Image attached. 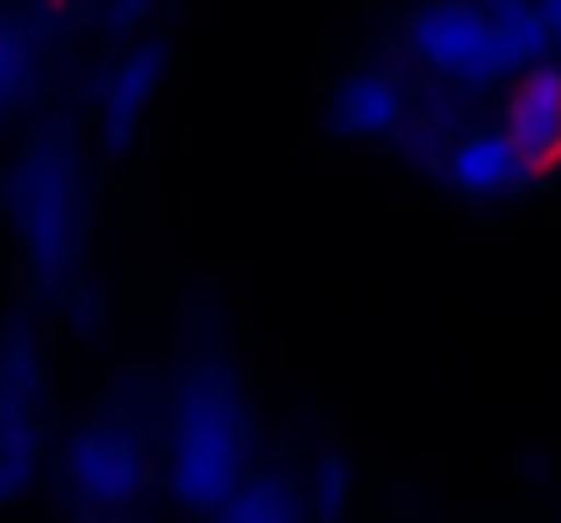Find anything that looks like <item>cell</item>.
<instances>
[{
    "instance_id": "obj_4",
    "label": "cell",
    "mask_w": 561,
    "mask_h": 523,
    "mask_svg": "<svg viewBox=\"0 0 561 523\" xmlns=\"http://www.w3.org/2000/svg\"><path fill=\"white\" fill-rule=\"evenodd\" d=\"M67 479L94 512H127L149 490V446L138 441V430L100 419L72 435Z\"/></svg>"
},
{
    "instance_id": "obj_11",
    "label": "cell",
    "mask_w": 561,
    "mask_h": 523,
    "mask_svg": "<svg viewBox=\"0 0 561 523\" xmlns=\"http://www.w3.org/2000/svg\"><path fill=\"white\" fill-rule=\"evenodd\" d=\"M545 29H550V50H561V0H539Z\"/></svg>"
},
{
    "instance_id": "obj_5",
    "label": "cell",
    "mask_w": 561,
    "mask_h": 523,
    "mask_svg": "<svg viewBox=\"0 0 561 523\" xmlns=\"http://www.w3.org/2000/svg\"><path fill=\"white\" fill-rule=\"evenodd\" d=\"M413 116H419V89L402 67H386V61L353 67L331 100L336 133H347L358 144H402Z\"/></svg>"
},
{
    "instance_id": "obj_2",
    "label": "cell",
    "mask_w": 561,
    "mask_h": 523,
    "mask_svg": "<svg viewBox=\"0 0 561 523\" xmlns=\"http://www.w3.org/2000/svg\"><path fill=\"white\" fill-rule=\"evenodd\" d=\"M402 50L440 89L484 94L550 56V29L539 0H424L402 23Z\"/></svg>"
},
{
    "instance_id": "obj_8",
    "label": "cell",
    "mask_w": 561,
    "mask_h": 523,
    "mask_svg": "<svg viewBox=\"0 0 561 523\" xmlns=\"http://www.w3.org/2000/svg\"><path fill=\"white\" fill-rule=\"evenodd\" d=\"M34 215H39V226H34L39 253L72 259V248H78V160L67 149L34 155V166H28V220Z\"/></svg>"
},
{
    "instance_id": "obj_7",
    "label": "cell",
    "mask_w": 561,
    "mask_h": 523,
    "mask_svg": "<svg viewBox=\"0 0 561 523\" xmlns=\"http://www.w3.org/2000/svg\"><path fill=\"white\" fill-rule=\"evenodd\" d=\"M160 83H165V45L160 39H138L133 50L116 56V67L105 72V89H100V127L111 144H127L144 127Z\"/></svg>"
},
{
    "instance_id": "obj_3",
    "label": "cell",
    "mask_w": 561,
    "mask_h": 523,
    "mask_svg": "<svg viewBox=\"0 0 561 523\" xmlns=\"http://www.w3.org/2000/svg\"><path fill=\"white\" fill-rule=\"evenodd\" d=\"M501 138L517 160L523 187H545L561 177V61L539 56L501 83Z\"/></svg>"
},
{
    "instance_id": "obj_9",
    "label": "cell",
    "mask_w": 561,
    "mask_h": 523,
    "mask_svg": "<svg viewBox=\"0 0 561 523\" xmlns=\"http://www.w3.org/2000/svg\"><path fill=\"white\" fill-rule=\"evenodd\" d=\"M215 523H309L304 512V496L293 479H280V474H248L226 507L215 512Z\"/></svg>"
},
{
    "instance_id": "obj_10",
    "label": "cell",
    "mask_w": 561,
    "mask_h": 523,
    "mask_svg": "<svg viewBox=\"0 0 561 523\" xmlns=\"http://www.w3.org/2000/svg\"><path fill=\"white\" fill-rule=\"evenodd\" d=\"M298 496H304L309 523H336L353 501V463L342 452H320L309 463V474L298 479Z\"/></svg>"
},
{
    "instance_id": "obj_1",
    "label": "cell",
    "mask_w": 561,
    "mask_h": 523,
    "mask_svg": "<svg viewBox=\"0 0 561 523\" xmlns=\"http://www.w3.org/2000/svg\"><path fill=\"white\" fill-rule=\"evenodd\" d=\"M165 490L182 512H220L226 496L253 474V408L237 369L215 353L193 359L165 402V446H160Z\"/></svg>"
},
{
    "instance_id": "obj_6",
    "label": "cell",
    "mask_w": 561,
    "mask_h": 523,
    "mask_svg": "<svg viewBox=\"0 0 561 523\" xmlns=\"http://www.w3.org/2000/svg\"><path fill=\"white\" fill-rule=\"evenodd\" d=\"M435 177L468 204H495L523 187L501 127H451V138L435 155Z\"/></svg>"
}]
</instances>
